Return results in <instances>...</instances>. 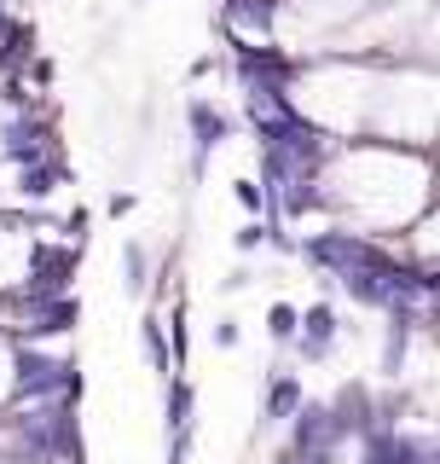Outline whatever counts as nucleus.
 Here are the masks:
<instances>
[{
    "instance_id": "dca6fc26",
    "label": "nucleus",
    "mask_w": 440,
    "mask_h": 464,
    "mask_svg": "<svg viewBox=\"0 0 440 464\" xmlns=\"http://www.w3.org/2000/svg\"><path fill=\"white\" fill-rule=\"evenodd\" d=\"M134 209H139V192H122V186H116V192L105 198V215H110V221H128Z\"/></svg>"
},
{
    "instance_id": "0eeeda50",
    "label": "nucleus",
    "mask_w": 440,
    "mask_h": 464,
    "mask_svg": "<svg viewBox=\"0 0 440 464\" xmlns=\"http://www.w3.org/2000/svg\"><path fill=\"white\" fill-rule=\"evenodd\" d=\"M336 447H342V441H336V424H330V401L307 395L301 412L290 418V447H284V453L290 459H307V453H336Z\"/></svg>"
},
{
    "instance_id": "f8f14e48",
    "label": "nucleus",
    "mask_w": 440,
    "mask_h": 464,
    "mask_svg": "<svg viewBox=\"0 0 440 464\" xmlns=\"http://www.w3.org/2000/svg\"><path fill=\"white\" fill-rule=\"evenodd\" d=\"M296 331H301V302H290V296L267 302V337L278 348H290V343H296Z\"/></svg>"
},
{
    "instance_id": "1a4fd4ad",
    "label": "nucleus",
    "mask_w": 440,
    "mask_h": 464,
    "mask_svg": "<svg viewBox=\"0 0 440 464\" xmlns=\"http://www.w3.org/2000/svg\"><path fill=\"white\" fill-rule=\"evenodd\" d=\"M197 430V383L192 372H168L163 377V435Z\"/></svg>"
},
{
    "instance_id": "2eb2a0df",
    "label": "nucleus",
    "mask_w": 440,
    "mask_h": 464,
    "mask_svg": "<svg viewBox=\"0 0 440 464\" xmlns=\"http://www.w3.org/2000/svg\"><path fill=\"white\" fill-rule=\"evenodd\" d=\"M244 343V325H238V319H215V348H220V354H232V348H238Z\"/></svg>"
},
{
    "instance_id": "412c9836",
    "label": "nucleus",
    "mask_w": 440,
    "mask_h": 464,
    "mask_svg": "<svg viewBox=\"0 0 440 464\" xmlns=\"http://www.w3.org/2000/svg\"><path fill=\"white\" fill-rule=\"evenodd\" d=\"M12 6H18V0H12Z\"/></svg>"
},
{
    "instance_id": "20e7f679",
    "label": "nucleus",
    "mask_w": 440,
    "mask_h": 464,
    "mask_svg": "<svg viewBox=\"0 0 440 464\" xmlns=\"http://www.w3.org/2000/svg\"><path fill=\"white\" fill-rule=\"evenodd\" d=\"M336 343H342V308H336L330 296H319V302H307L301 308V331H296V360L301 366H325V360L336 354Z\"/></svg>"
},
{
    "instance_id": "7ed1b4c3",
    "label": "nucleus",
    "mask_w": 440,
    "mask_h": 464,
    "mask_svg": "<svg viewBox=\"0 0 440 464\" xmlns=\"http://www.w3.org/2000/svg\"><path fill=\"white\" fill-rule=\"evenodd\" d=\"M330 424L342 447H359L371 430H383V412H377V389L371 383H336L330 395Z\"/></svg>"
},
{
    "instance_id": "ddd939ff",
    "label": "nucleus",
    "mask_w": 440,
    "mask_h": 464,
    "mask_svg": "<svg viewBox=\"0 0 440 464\" xmlns=\"http://www.w3.org/2000/svg\"><path fill=\"white\" fill-rule=\"evenodd\" d=\"M273 215H249V221L238 227V232H232V250H238V256H255V250H267V244H273Z\"/></svg>"
},
{
    "instance_id": "f257e3e1",
    "label": "nucleus",
    "mask_w": 440,
    "mask_h": 464,
    "mask_svg": "<svg viewBox=\"0 0 440 464\" xmlns=\"http://www.w3.org/2000/svg\"><path fill=\"white\" fill-rule=\"evenodd\" d=\"M435 174L440 151L400 140H336L325 186L336 221L377 232V238H406V227L435 209Z\"/></svg>"
},
{
    "instance_id": "423d86ee",
    "label": "nucleus",
    "mask_w": 440,
    "mask_h": 464,
    "mask_svg": "<svg viewBox=\"0 0 440 464\" xmlns=\"http://www.w3.org/2000/svg\"><path fill=\"white\" fill-rule=\"evenodd\" d=\"M301 401H307L301 372H290V366H267V377H261V430H284L290 418L301 412Z\"/></svg>"
},
{
    "instance_id": "6e6552de",
    "label": "nucleus",
    "mask_w": 440,
    "mask_h": 464,
    "mask_svg": "<svg viewBox=\"0 0 440 464\" xmlns=\"http://www.w3.org/2000/svg\"><path fill=\"white\" fill-rule=\"evenodd\" d=\"M58 186H70V163H64V151H58V157H41V163L12 169V198H18V203H53V198H58Z\"/></svg>"
},
{
    "instance_id": "9d476101",
    "label": "nucleus",
    "mask_w": 440,
    "mask_h": 464,
    "mask_svg": "<svg viewBox=\"0 0 440 464\" xmlns=\"http://www.w3.org/2000/svg\"><path fill=\"white\" fill-rule=\"evenodd\" d=\"M139 354H145V366H151L157 377H168L174 372V348H168V319L157 302H145V314H139Z\"/></svg>"
},
{
    "instance_id": "9b49d317",
    "label": "nucleus",
    "mask_w": 440,
    "mask_h": 464,
    "mask_svg": "<svg viewBox=\"0 0 440 464\" xmlns=\"http://www.w3.org/2000/svg\"><path fill=\"white\" fill-rule=\"evenodd\" d=\"M122 290L128 296H151V279H157V256H151V244L145 238H122Z\"/></svg>"
},
{
    "instance_id": "4468645a",
    "label": "nucleus",
    "mask_w": 440,
    "mask_h": 464,
    "mask_svg": "<svg viewBox=\"0 0 440 464\" xmlns=\"http://www.w3.org/2000/svg\"><path fill=\"white\" fill-rule=\"evenodd\" d=\"M232 203H238L244 215H267V186H261L255 174H238V180H232Z\"/></svg>"
},
{
    "instance_id": "a211bd4d",
    "label": "nucleus",
    "mask_w": 440,
    "mask_h": 464,
    "mask_svg": "<svg viewBox=\"0 0 440 464\" xmlns=\"http://www.w3.org/2000/svg\"><path fill=\"white\" fill-rule=\"evenodd\" d=\"M53 76H58V64H53V58H29V82H35V87H53Z\"/></svg>"
},
{
    "instance_id": "f3484780",
    "label": "nucleus",
    "mask_w": 440,
    "mask_h": 464,
    "mask_svg": "<svg viewBox=\"0 0 440 464\" xmlns=\"http://www.w3.org/2000/svg\"><path fill=\"white\" fill-rule=\"evenodd\" d=\"M87 227H93V209H81V203H76V209L64 215V238L70 244H87Z\"/></svg>"
},
{
    "instance_id": "39448f33",
    "label": "nucleus",
    "mask_w": 440,
    "mask_h": 464,
    "mask_svg": "<svg viewBox=\"0 0 440 464\" xmlns=\"http://www.w3.org/2000/svg\"><path fill=\"white\" fill-rule=\"evenodd\" d=\"M186 134H192V157H215L220 145L238 134V116L220 111L209 93H192L186 99Z\"/></svg>"
},
{
    "instance_id": "f03ea898",
    "label": "nucleus",
    "mask_w": 440,
    "mask_h": 464,
    "mask_svg": "<svg viewBox=\"0 0 440 464\" xmlns=\"http://www.w3.org/2000/svg\"><path fill=\"white\" fill-rule=\"evenodd\" d=\"M81 250H87V244H70V238H47V232H35V238H29V261H24L18 296L41 302V296H64V290H76Z\"/></svg>"
},
{
    "instance_id": "aec40b11",
    "label": "nucleus",
    "mask_w": 440,
    "mask_h": 464,
    "mask_svg": "<svg viewBox=\"0 0 440 464\" xmlns=\"http://www.w3.org/2000/svg\"><path fill=\"white\" fill-rule=\"evenodd\" d=\"M209 70H220V58H215V53H197V58H192V82H203Z\"/></svg>"
},
{
    "instance_id": "6ab92c4d",
    "label": "nucleus",
    "mask_w": 440,
    "mask_h": 464,
    "mask_svg": "<svg viewBox=\"0 0 440 464\" xmlns=\"http://www.w3.org/2000/svg\"><path fill=\"white\" fill-rule=\"evenodd\" d=\"M249 279H255L249 267H232L226 279H220V296H238V290H249Z\"/></svg>"
}]
</instances>
